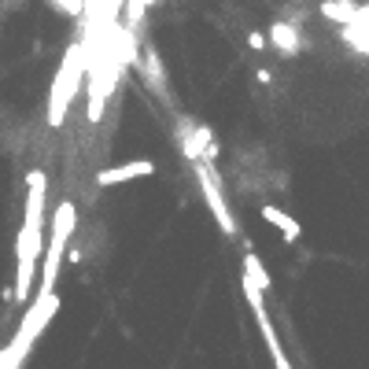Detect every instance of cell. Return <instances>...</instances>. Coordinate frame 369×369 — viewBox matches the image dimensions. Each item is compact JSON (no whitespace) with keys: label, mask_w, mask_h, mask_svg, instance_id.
<instances>
[{"label":"cell","mask_w":369,"mask_h":369,"mask_svg":"<svg viewBox=\"0 0 369 369\" xmlns=\"http://www.w3.org/2000/svg\"><path fill=\"white\" fill-rule=\"evenodd\" d=\"M45 196L49 178L41 170L26 173V218L15 233V299H30L37 280V258L45 251Z\"/></svg>","instance_id":"1"},{"label":"cell","mask_w":369,"mask_h":369,"mask_svg":"<svg viewBox=\"0 0 369 369\" xmlns=\"http://www.w3.org/2000/svg\"><path fill=\"white\" fill-rule=\"evenodd\" d=\"M78 229V207L71 200H63L52 214V229H49V248H45V266L37 273V292H56V280H59V266H63V251H67L71 236Z\"/></svg>","instance_id":"2"},{"label":"cell","mask_w":369,"mask_h":369,"mask_svg":"<svg viewBox=\"0 0 369 369\" xmlns=\"http://www.w3.org/2000/svg\"><path fill=\"white\" fill-rule=\"evenodd\" d=\"M81 78H85V49L71 45L67 56H63V63H59L56 78H52V93H49V115H45V122L52 129H59L63 122H67V107L74 103V96L81 89Z\"/></svg>","instance_id":"3"},{"label":"cell","mask_w":369,"mask_h":369,"mask_svg":"<svg viewBox=\"0 0 369 369\" xmlns=\"http://www.w3.org/2000/svg\"><path fill=\"white\" fill-rule=\"evenodd\" d=\"M192 170H196V185H200L203 200H207V207H211V218L218 222L222 236H229V241H233V236H241V226H236L233 211H229V203H226L222 178H218V170H214V163H207V159H196V163H192Z\"/></svg>","instance_id":"4"},{"label":"cell","mask_w":369,"mask_h":369,"mask_svg":"<svg viewBox=\"0 0 369 369\" xmlns=\"http://www.w3.org/2000/svg\"><path fill=\"white\" fill-rule=\"evenodd\" d=\"M156 173V163L151 159H133V163H118V166H107L96 173V185L100 188H115V185H126V181H141V178H151Z\"/></svg>","instance_id":"5"},{"label":"cell","mask_w":369,"mask_h":369,"mask_svg":"<svg viewBox=\"0 0 369 369\" xmlns=\"http://www.w3.org/2000/svg\"><path fill=\"white\" fill-rule=\"evenodd\" d=\"M251 314H255L258 333H263V340H266L270 362H273L277 369H288V365H292V358L285 355V343H280V336H277V325H273V321H270V314H266V303H258V307H251Z\"/></svg>","instance_id":"6"},{"label":"cell","mask_w":369,"mask_h":369,"mask_svg":"<svg viewBox=\"0 0 369 369\" xmlns=\"http://www.w3.org/2000/svg\"><path fill=\"white\" fill-rule=\"evenodd\" d=\"M266 45H273L280 56L295 59L303 52V30L295 23H288V19H277V23L266 30Z\"/></svg>","instance_id":"7"},{"label":"cell","mask_w":369,"mask_h":369,"mask_svg":"<svg viewBox=\"0 0 369 369\" xmlns=\"http://www.w3.org/2000/svg\"><path fill=\"white\" fill-rule=\"evenodd\" d=\"M258 214H263V222L266 226H273L280 236H285L288 244H295L299 236H303V226H299V218H292L288 211H280V207H273V203H263L258 207Z\"/></svg>","instance_id":"8"},{"label":"cell","mask_w":369,"mask_h":369,"mask_svg":"<svg viewBox=\"0 0 369 369\" xmlns=\"http://www.w3.org/2000/svg\"><path fill=\"white\" fill-rule=\"evenodd\" d=\"M244 273H248L263 292H270V288H273V277L266 273V266H263V258L255 255V248H248V251H244Z\"/></svg>","instance_id":"9"},{"label":"cell","mask_w":369,"mask_h":369,"mask_svg":"<svg viewBox=\"0 0 369 369\" xmlns=\"http://www.w3.org/2000/svg\"><path fill=\"white\" fill-rule=\"evenodd\" d=\"M144 4L141 0H126V30H137L141 26V19H144Z\"/></svg>","instance_id":"10"},{"label":"cell","mask_w":369,"mask_h":369,"mask_svg":"<svg viewBox=\"0 0 369 369\" xmlns=\"http://www.w3.org/2000/svg\"><path fill=\"white\" fill-rule=\"evenodd\" d=\"M52 8L63 11V15H71V19H78L85 11V0H52Z\"/></svg>","instance_id":"11"},{"label":"cell","mask_w":369,"mask_h":369,"mask_svg":"<svg viewBox=\"0 0 369 369\" xmlns=\"http://www.w3.org/2000/svg\"><path fill=\"white\" fill-rule=\"evenodd\" d=\"M248 45H251L255 52H263V49H266V34H263V30H251V34H248Z\"/></svg>","instance_id":"12"},{"label":"cell","mask_w":369,"mask_h":369,"mask_svg":"<svg viewBox=\"0 0 369 369\" xmlns=\"http://www.w3.org/2000/svg\"><path fill=\"white\" fill-rule=\"evenodd\" d=\"M141 4H144V8H156V4H159V0H141Z\"/></svg>","instance_id":"13"},{"label":"cell","mask_w":369,"mask_h":369,"mask_svg":"<svg viewBox=\"0 0 369 369\" xmlns=\"http://www.w3.org/2000/svg\"><path fill=\"white\" fill-rule=\"evenodd\" d=\"M358 19H369V4H362V15Z\"/></svg>","instance_id":"14"}]
</instances>
